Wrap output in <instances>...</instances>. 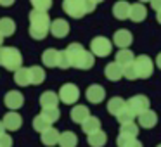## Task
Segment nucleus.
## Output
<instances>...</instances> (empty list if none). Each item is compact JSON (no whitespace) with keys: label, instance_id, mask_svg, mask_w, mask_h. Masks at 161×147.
<instances>
[{"label":"nucleus","instance_id":"obj_38","mask_svg":"<svg viewBox=\"0 0 161 147\" xmlns=\"http://www.w3.org/2000/svg\"><path fill=\"white\" fill-rule=\"evenodd\" d=\"M0 147H12V137L4 133V135L0 137Z\"/></svg>","mask_w":161,"mask_h":147},{"label":"nucleus","instance_id":"obj_29","mask_svg":"<svg viewBox=\"0 0 161 147\" xmlns=\"http://www.w3.org/2000/svg\"><path fill=\"white\" fill-rule=\"evenodd\" d=\"M45 71H43V68L40 66H31L30 68V81H31V85H40L45 81Z\"/></svg>","mask_w":161,"mask_h":147},{"label":"nucleus","instance_id":"obj_14","mask_svg":"<svg viewBox=\"0 0 161 147\" xmlns=\"http://www.w3.org/2000/svg\"><path fill=\"white\" fill-rule=\"evenodd\" d=\"M69 116H71V119H73L75 123H83L85 119L90 116V111H88V107L87 106H83V104H76V106H73L71 107V112H69Z\"/></svg>","mask_w":161,"mask_h":147},{"label":"nucleus","instance_id":"obj_30","mask_svg":"<svg viewBox=\"0 0 161 147\" xmlns=\"http://www.w3.org/2000/svg\"><path fill=\"white\" fill-rule=\"evenodd\" d=\"M119 135L126 137V139H137V135H139V125H135V123H125V125L119 126Z\"/></svg>","mask_w":161,"mask_h":147},{"label":"nucleus","instance_id":"obj_36","mask_svg":"<svg viewBox=\"0 0 161 147\" xmlns=\"http://www.w3.org/2000/svg\"><path fill=\"white\" fill-rule=\"evenodd\" d=\"M57 68H61V69H68V68H71L69 59H68V56H66V52H64V50H59V57H57Z\"/></svg>","mask_w":161,"mask_h":147},{"label":"nucleus","instance_id":"obj_34","mask_svg":"<svg viewBox=\"0 0 161 147\" xmlns=\"http://www.w3.org/2000/svg\"><path fill=\"white\" fill-rule=\"evenodd\" d=\"M133 118H137V116L133 114L128 107H125L118 116H116V119L119 121V125H125V123H133Z\"/></svg>","mask_w":161,"mask_h":147},{"label":"nucleus","instance_id":"obj_24","mask_svg":"<svg viewBox=\"0 0 161 147\" xmlns=\"http://www.w3.org/2000/svg\"><path fill=\"white\" fill-rule=\"evenodd\" d=\"M125 107H126V101L121 97H113V99H109V102H108V112L109 114L118 116Z\"/></svg>","mask_w":161,"mask_h":147},{"label":"nucleus","instance_id":"obj_6","mask_svg":"<svg viewBox=\"0 0 161 147\" xmlns=\"http://www.w3.org/2000/svg\"><path fill=\"white\" fill-rule=\"evenodd\" d=\"M133 66H135L137 76H139V78H144V80H147V78L153 74V71H154V63L151 61L149 56H146V54H142V56H137L135 61H133Z\"/></svg>","mask_w":161,"mask_h":147},{"label":"nucleus","instance_id":"obj_39","mask_svg":"<svg viewBox=\"0 0 161 147\" xmlns=\"http://www.w3.org/2000/svg\"><path fill=\"white\" fill-rule=\"evenodd\" d=\"M151 7L156 12H161V0H153V2H151Z\"/></svg>","mask_w":161,"mask_h":147},{"label":"nucleus","instance_id":"obj_43","mask_svg":"<svg viewBox=\"0 0 161 147\" xmlns=\"http://www.w3.org/2000/svg\"><path fill=\"white\" fill-rule=\"evenodd\" d=\"M2 43H4V36L0 35V47H2Z\"/></svg>","mask_w":161,"mask_h":147},{"label":"nucleus","instance_id":"obj_11","mask_svg":"<svg viewBox=\"0 0 161 147\" xmlns=\"http://www.w3.org/2000/svg\"><path fill=\"white\" fill-rule=\"evenodd\" d=\"M85 97H87V101L90 102V104H101L102 101L106 99V90L104 87H101V85H90V87L87 88V92H85Z\"/></svg>","mask_w":161,"mask_h":147},{"label":"nucleus","instance_id":"obj_35","mask_svg":"<svg viewBox=\"0 0 161 147\" xmlns=\"http://www.w3.org/2000/svg\"><path fill=\"white\" fill-rule=\"evenodd\" d=\"M31 5H33V11H40V12H47L50 7H52V2L50 0H33L31 2Z\"/></svg>","mask_w":161,"mask_h":147},{"label":"nucleus","instance_id":"obj_18","mask_svg":"<svg viewBox=\"0 0 161 147\" xmlns=\"http://www.w3.org/2000/svg\"><path fill=\"white\" fill-rule=\"evenodd\" d=\"M146 16H147V9L144 7L142 4H130V14H128V19L130 21H133V23H140V21H144L146 19Z\"/></svg>","mask_w":161,"mask_h":147},{"label":"nucleus","instance_id":"obj_13","mask_svg":"<svg viewBox=\"0 0 161 147\" xmlns=\"http://www.w3.org/2000/svg\"><path fill=\"white\" fill-rule=\"evenodd\" d=\"M69 33V23L66 19H54L50 23V35H54L56 38H64Z\"/></svg>","mask_w":161,"mask_h":147},{"label":"nucleus","instance_id":"obj_17","mask_svg":"<svg viewBox=\"0 0 161 147\" xmlns=\"http://www.w3.org/2000/svg\"><path fill=\"white\" fill-rule=\"evenodd\" d=\"M137 119H139V125L142 126V128H153V126H156V123H158V114L153 111V109H147L146 112H142V114L137 116Z\"/></svg>","mask_w":161,"mask_h":147},{"label":"nucleus","instance_id":"obj_23","mask_svg":"<svg viewBox=\"0 0 161 147\" xmlns=\"http://www.w3.org/2000/svg\"><path fill=\"white\" fill-rule=\"evenodd\" d=\"M57 57H59V50L56 49H47L42 54V63L47 68H57Z\"/></svg>","mask_w":161,"mask_h":147},{"label":"nucleus","instance_id":"obj_20","mask_svg":"<svg viewBox=\"0 0 161 147\" xmlns=\"http://www.w3.org/2000/svg\"><path fill=\"white\" fill-rule=\"evenodd\" d=\"M104 74L109 81H118L119 78H123V68L118 63H109L104 69Z\"/></svg>","mask_w":161,"mask_h":147},{"label":"nucleus","instance_id":"obj_4","mask_svg":"<svg viewBox=\"0 0 161 147\" xmlns=\"http://www.w3.org/2000/svg\"><path fill=\"white\" fill-rule=\"evenodd\" d=\"M0 66L7 71H18L23 68V54L16 47H0Z\"/></svg>","mask_w":161,"mask_h":147},{"label":"nucleus","instance_id":"obj_7","mask_svg":"<svg viewBox=\"0 0 161 147\" xmlns=\"http://www.w3.org/2000/svg\"><path fill=\"white\" fill-rule=\"evenodd\" d=\"M57 95H59V101L64 102V104H68V106L76 104L78 99H80V88L75 83H64L59 88V94Z\"/></svg>","mask_w":161,"mask_h":147},{"label":"nucleus","instance_id":"obj_41","mask_svg":"<svg viewBox=\"0 0 161 147\" xmlns=\"http://www.w3.org/2000/svg\"><path fill=\"white\" fill-rule=\"evenodd\" d=\"M5 133V128H4V125H2V121H0V137Z\"/></svg>","mask_w":161,"mask_h":147},{"label":"nucleus","instance_id":"obj_8","mask_svg":"<svg viewBox=\"0 0 161 147\" xmlns=\"http://www.w3.org/2000/svg\"><path fill=\"white\" fill-rule=\"evenodd\" d=\"M149 104L151 102L146 95H133V97H130L128 101H126V107H128L135 116L146 112L147 109H149Z\"/></svg>","mask_w":161,"mask_h":147},{"label":"nucleus","instance_id":"obj_12","mask_svg":"<svg viewBox=\"0 0 161 147\" xmlns=\"http://www.w3.org/2000/svg\"><path fill=\"white\" fill-rule=\"evenodd\" d=\"M132 42H133V36L128 30H118V31L113 35V43H114L116 47H119V50L128 49V47L132 45Z\"/></svg>","mask_w":161,"mask_h":147},{"label":"nucleus","instance_id":"obj_19","mask_svg":"<svg viewBox=\"0 0 161 147\" xmlns=\"http://www.w3.org/2000/svg\"><path fill=\"white\" fill-rule=\"evenodd\" d=\"M128 14H130V4L128 2L119 0V2H116V4L113 5V16H114L116 19H119V21L128 19Z\"/></svg>","mask_w":161,"mask_h":147},{"label":"nucleus","instance_id":"obj_21","mask_svg":"<svg viewBox=\"0 0 161 147\" xmlns=\"http://www.w3.org/2000/svg\"><path fill=\"white\" fill-rule=\"evenodd\" d=\"M135 57H133V52L130 49H121L116 52V57H114V63H118L121 68L128 66V64H133Z\"/></svg>","mask_w":161,"mask_h":147},{"label":"nucleus","instance_id":"obj_2","mask_svg":"<svg viewBox=\"0 0 161 147\" xmlns=\"http://www.w3.org/2000/svg\"><path fill=\"white\" fill-rule=\"evenodd\" d=\"M50 23L52 19L49 18L47 12L31 11L30 12V36L33 40H43L50 33Z\"/></svg>","mask_w":161,"mask_h":147},{"label":"nucleus","instance_id":"obj_1","mask_svg":"<svg viewBox=\"0 0 161 147\" xmlns=\"http://www.w3.org/2000/svg\"><path fill=\"white\" fill-rule=\"evenodd\" d=\"M64 52H66L68 59H69L71 68L87 71L90 68H94V64H95V57L92 56V52L85 50L83 45H80V43H69L64 49Z\"/></svg>","mask_w":161,"mask_h":147},{"label":"nucleus","instance_id":"obj_10","mask_svg":"<svg viewBox=\"0 0 161 147\" xmlns=\"http://www.w3.org/2000/svg\"><path fill=\"white\" fill-rule=\"evenodd\" d=\"M4 104L7 106L11 111H18V109L23 107V104H25V95H23L21 92H18V90H11V92L5 94Z\"/></svg>","mask_w":161,"mask_h":147},{"label":"nucleus","instance_id":"obj_27","mask_svg":"<svg viewBox=\"0 0 161 147\" xmlns=\"http://www.w3.org/2000/svg\"><path fill=\"white\" fill-rule=\"evenodd\" d=\"M14 81L19 87H28V85H31V81H30V68H19L14 73Z\"/></svg>","mask_w":161,"mask_h":147},{"label":"nucleus","instance_id":"obj_16","mask_svg":"<svg viewBox=\"0 0 161 147\" xmlns=\"http://www.w3.org/2000/svg\"><path fill=\"white\" fill-rule=\"evenodd\" d=\"M57 104H59V95L56 92L49 90L40 95V106H42V109H54V107H57Z\"/></svg>","mask_w":161,"mask_h":147},{"label":"nucleus","instance_id":"obj_9","mask_svg":"<svg viewBox=\"0 0 161 147\" xmlns=\"http://www.w3.org/2000/svg\"><path fill=\"white\" fill-rule=\"evenodd\" d=\"M2 125H4V128L9 130V132H16V130H19L23 125V116L18 114L16 111H9L7 114H4V118H2Z\"/></svg>","mask_w":161,"mask_h":147},{"label":"nucleus","instance_id":"obj_42","mask_svg":"<svg viewBox=\"0 0 161 147\" xmlns=\"http://www.w3.org/2000/svg\"><path fill=\"white\" fill-rule=\"evenodd\" d=\"M156 19H158V23L161 24V12H158V16H156Z\"/></svg>","mask_w":161,"mask_h":147},{"label":"nucleus","instance_id":"obj_40","mask_svg":"<svg viewBox=\"0 0 161 147\" xmlns=\"http://www.w3.org/2000/svg\"><path fill=\"white\" fill-rule=\"evenodd\" d=\"M156 66H158V68H159V69H161V52L158 54V57H156Z\"/></svg>","mask_w":161,"mask_h":147},{"label":"nucleus","instance_id":"obj_44","mask_svg":"<svg viewBox=\"0 0 161 147\" xmlns=\"http://www.w3.org/2000/svg\"><path fill=\"white\" fill-rule=\"evenodd\" d=\"M156 147H161V144H159V145H156Z\"/></svg>","mask_w":161,"mask_h":147},{"label":"nucleus","instance_id":"obj_26","mask_svg":"<svg viewBox=\"0 0 161 147\" xmlns=\"http://www.w3.org/2000/svg\"><path fill=\"white\" fill-rule=\"evenodd\" d=\"M59 144L61 147H76L78 145V137L75 135L73 132H69V130H68V132H63L59 135Z\"/></svg>","mask_w":161,"mask_h":147},{"label":"nucleus","instance_id":"obj_37","mask_svg":"<svg viewBox=\"0 0 161 147\" xmlns=\"http://www.w3.org/2000/svg\"><path fill=\"white\" fill-rule=\"evenodd\" d=\"M123 78H126V80H137V78H139L133 64H128V66L123 68Z\"/></svg>","mask_w":161,"mask_h":147},{"label":"nucleus","instance_id":"obj_32","mask_svg":"<svg viewBox=\"0 0 161 147\" xmlns=\"http://www.w3.org/2000/svg\"><path fill=\"white\" fill-rule=\"evenodd\" d=\"M50 126H52V125H50V123L47 121L42 114H36L35 119H33V128H35L36 132H40V133H43L45 130H49Z\"/></svg>","mask_w":161,"mask_h":147},{"label":"nucleus","instance_id":"obj_28","mask_svg":"<svg viewBox=\"0 0 161 147\" xmlns=\"http://www.w3.org/2000/svg\"><path fill=\"white\" fill-rule=\"evenodd\" d=\"M16 33V23L11 18L0 19V35L2 36H12Z\"/></svg>","mask_w":161,"mask_h":147},{"label":"nucleus","instance_id":"obj_3","mask_svg":"<svg viewBox=\"0 0 161 147\" xmlns=\"http://www.w3.org/2000/svg\"><path fill=\"white\" fill-rule=\"evenodd\" d=\"M95 7H97V2H90V0H64L63 2L64 12L75 19H80L88 12H94Z\"/></svg>","mask_w":161,"mask_h":147},{"label":"nucleus","instance_id":"obj_31","mask_svg":"<svg viewBox=\"0 0 161 147\" xmlns=\"http://www.w3.org/2000/svg\"><path fill=\"white\" fill-rule=\"evenodd\" d=\"M40 114L43 116V118L47 119V121L50 123V125H54V123L57 121V119L61 118V111L59 107H54V109H42V112Z\"/></svg>","mask_w":161,"mask_h":147},{"label":"nucleus","instance_id":"obj_25","mask_svg":"<svg viewBox=\"0 0 161 147\" xmlns=\"http://www.w3.org/2000/svg\"><path fill=\"white\" fill-rule=\"evenodd\" d=\"M87 142L90 147H104L106 142H108V135L102 130H99V132H95V133L87 137Z\"/></svg>","mask_w":161,"mask_h":147},{"label":"nucleus","instance_id":"obj_22","mask_svg":"<svg viewBox=\"0 0 161 147\" xmlns=\"http://www.w3.org/2000/svg\"><path fill=\"white\" fill-rule=\"evenodd\" d=\"M81 130H83L87 135H92V133L99 132L101 130V119L97 116H88L83 123H81Z\"/></svg>","mask_w":161,"mask_h":147},{"label":"nucleus","instance_id":"obj_33","mask_svg":"<svg viewBox=\"0 0 161 147\" xmlns=\"http://www.w3.org/2000/svg\"><path fill=\"white\" fill-rule=\"evenodd\" d=\"M116 145L118 147H144L142 142H139L137 139H126V137L118 135L116 139Z\"/></svg>","mask_w":161,"mask_h":147},{"label":"nucleus","instance_id":"obj_5","mask_svg":"<svg viewBox=\"0 0 161 147\" xmlns=\"http://www.w3.org/2000/svg\"><path fill=\"white\" fill-rule=\"evenodd\" d=\"M111 50H113V43L106 36H95L90 42V52L94 57H106L111 54Z\"/></svg>","mask_w":161,"mask_h":147},{"label":"nucleus","instance_id":"obj_15","mask_svg":"<svg viewBox=\"0 0 161 147\" xmlns=\"http://www.w3.org/2000/svg\"><path fill=\"white\" fill-rule=\"evenodd\" d=\"M59 135L61 133L57 132L54 126H50L49 130H45L43 133H40V142H42L43 145H47V147L57 145V142H59Z\"/></svg>","mask_w":161,"mask_h":147}]
</instances>
